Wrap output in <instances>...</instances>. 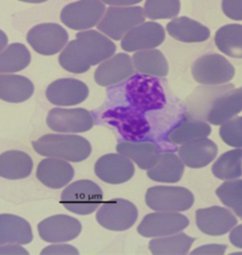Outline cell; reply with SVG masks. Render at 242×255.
<instances>
[{"label": "cell", "mask_w": 242, "mask_h": 255, "mask_svg": "<svg viewBox=\"0 0 242 255\" xmlns=\"http://www.w3.org/2000/svg\"><path fill=\"white\" fill-rule=\"evenodd\" d=\"M241 88L231 84L199 87L187 98L189 118L222 125L241 112Z\"/></svg>", "instance_id": "6da1fadb"}, {"label": "cell", "mask_w": 242, "mask_h": 255, "mask_svg": "<svg viewBox=\"0 0 242 255\" xmlns=\"http://www.w3.org/2000/svg\"><path fill=\"white\" fill-rule=\"evenodd\" d=\"M117 47L110 39L96 30L78 32L76 39L69 42L60 54L59 62L71 73H84L91 66L109 59Z\"/></svg>", "instance_id": "7a4b0ae2"}, {"label": "cell", "mask_w": 242, "mask_h": 255, "mask_svg": "<svg viewBox=\"0 0 242 255\" xmlns=\"http://www.w3.org/2000/svg\"><path fill=\"white\" fill-rule=\"evenodd\" d=\"M36 152L48 157H56L73 163L86 159L91 146L83 136L76 134H46L31 143Z\"/></svg>", "instance_id": "3957f363"}, {"label": "cell", "mask_w": 242, "mask_h": 255, "mask_svg": "<svg viewBox=\"0 0 242 255\" xmlns=\"http://www.w3.org/2000/svg\"><path fill=\"white\" fill-rule=\"evenodd\" d=\"M102 202L101 188L88 179H80L68 185L61 196V203L66 210L82 216L93 214Z\"/></svg>", "instance_id": "277c9868"}, {"label": "cell", "mask_w": 242, "mask_h": 255, "mask_svg": "<svg viewBox=\"0 0 242 255\" xmlns=\"http://www.w3.org/2000/svg\"><path fill=\"white\" fill-rule=\"evenodd\" d=\"M141 6H110L97 24V28L112 40H122L127 32L145 22Z\"/></svg>", "instance_id": "5b68a950"}, {"label": "cell", "mask_w": 242, "mask_h": 255, "mask_svg": "<svg viewBox=\"0 0 242 255\" xmlns=\"http://www.w3.org/2000/svg\"><path fill=\"white\" fill-rule=\"evenodd\" d=\"M191 74L195 82L205 86L224 85L234 78L235 69L225 56L206 54L194 62Z\"/></svg>", "instance_id": "8992f818"}, {"label": "cell", "mask_w": 242, "mask_h": 255, "mask_svg": "<svg viewBox=\"0 0 242 255\" xmlns=\"http://www.w3.org/2000/svg\"><path fill=\"white\" fill-rule=\"evenodd\" d=\"M147 205L157 212H185L194 203L193 194L183 187H153L146 194Z\"/></svg>", "instance_id": "52a82bcc"}, {"label": "cell", "mask_w": 242, "mask_h": 255, "mask_svg": "<svg viewBox=\"0 0 242 255\" xmlns=\"http://www.w3.org/2000/svg\"><path fill=\"white\" fill-rule=\"evenodd\" d=\"M101 204L96 218L102 227L113 231H124L131 228L136 222L138 211L132 202L116 198Z\"/></svg>", "instance_id": "ba28073f"}, {"label": "cell", "mask_w": 242, "mask_h": 255, "mask_svg": "<svg viewBox=\"0 0 242 255\" xmlns=\"http://www.w3.org/2000/svg\"><path fill=\"white\" fill-rule=\"evenodd\" d=\"M105 5L100 0H78L66 5L61 20L74 30H84L97 25L105 13Z\"/></svg>", "instance_id": "9c48e42d"}, {"label": "cell", "mask_w": 242, "mask_h": 255, "mask_svg": "<svg viewBox=\"0 0 242 255\" xmlns=\"http://www.w3.org/2000/svg\"><path fill=\"white\" fill-rule=\"evenodd\" d=\"M26 39L36 52L42 55H54L65 48L69 34L56 23H42L28 31Z\"/></svg>", "instance_id": "30bf717a"}, {"label": "cell", "mask_w": 242, "mask_h": 255, "mask_svg": "<svg viewBox=\"0 0 242 255\" xmlns=\"http://www.w3.org/2000/svg\"><path fill=\"white\" fill-rule=\"evenodd\" d=\"M47 125L56 132H85L95 125L93 114L84 109H53L47 116Z\"/></svg>", "instance_id": "8fae6325"}, {"label": "cell", "mask_w": 242, "mask_h": 255, "mask_svg": "<svg viewBox=\"0 0 242 255\" xmlns=\"http://www.w3.org/2000/svg\"><path fill=\"white\" fill-rule=\"evenodd\" d=\"M188 225V218L178 212H157L143 219L137 233L145 238H159L178 234Z\"/></svg>", "instance_id": "7c38bea8"}, {"label": "cell", "mask_w": 242, "mask_h": 255, "mask_svg": "<svg viewBox=\"0 0 242 255\" xmlns=\"http://www.w3.org/2000/svg\"><path fill=\"white\" fill-rule=\"evenodd\" d=\"M164 39V28L159 23L144 22L125 34L121 46L128 52L153 49L162 44Z\"/></svg>", "instance_id": "4fadbf2b"}, {"label": "cell", "mask_w": 242, "mask_h": 255, "mask_svg": "<svg viewBox=\"0 0 242 255\" xmlns=\"http://www.w3.org/2000/svg\"><path fill=\"white\" fill-rule=\"evenodd\" d=\"M81 223L67 215H56L43 220L38 225L40 238L48 243H65L81 233Z\"/></svg>", "instance_id": "5bb4252c"}, {"label": "cell", "mask_w": 242, "mask_h": 255, "mask_svg": "<svg viewBox=\"0 0 242 255\" xmlns=\"http://www.w3.org/2000/svg\"><path fill=\"white\" fill-rule=\"evenodd\" d=\"M87 96V86L75 78L57 79L46 90V97L57 107L77 106L86 100Z\"/></svg>", "instance_id": "9a60e30c"}, {"label": "cell", "mask_w": 242, "mask_h": 255, "mask_svg": "<svg viewBox=\"0 0 242 255\" xmlns=\"http://www.w3.org/2000/svg\"><path fill=\"white\" fill-rule=\"evenodd\" d=\"M195 221L203 234L220 237L235 227L238 220L228 208L211 206L198 210L195 213Z\"/></svg>", "instance_id": "2e32d148"}, {"label": "cell", "mask_w": 242, "mask_h": 255, "mask_svg": "<svg viewBox=\"0 0 242 255\" xmlns=\"http://www.w3.org/2000/svg\"><path fill=\"white\" fill-rule=\"evenodd\" d=\"M132 161L121 153H109L101 156L95 165L96 175L104 182L121 184L134 175Z\"/></svg>", "instance_id": "e0dca14e"}, {"label": "cell", "mask_w": 242, "mask_h": 255, "mask_svg": "<svg viewBox=\"0 0 242 255\" xmlns=\"http://www.w3.org/2000/svg\"><path fill=\"white\" fill-rule=\"evenodd\" d=\"M133 74L131 57L126 53H118L100 64L95 72V80L101 87H109L125 82Z\"/></svg>", "instance_id": "ac0fdd59"}, {"label": "cell", "mask_w": 242, "mask_h": 255, "mask_svg": "<svg viewBox=\"0 0 242 255\" xmlns=\"http://www.w3.org/2000/svg\"><path fill=\"white\" fill-rule=\"evenodd\" d=\"M217 145L207 137L183 143L179 148V157L184 165L191 169H201L208 166L216 157Z\"/></svg>", "instance_id": "d6986e66"}, {"label": "cell", "mask_w": 242, "mask_h": 255, "mask_svg": "<svg viewBox=\"0 0 242 255\" xmlns=\"http://www.w3.org/2000/svg\"><path fill=\"white\" fill-rule=\"evenodd\" d=\"M73 177V167L61 158H45L39 164L37 169V178L50 189H62Z\"/></svg>", "instance_id": "ffe728a7"}, {"label": "cell", "mask_w": 242, "mask_h": 255, "mask_svg": "<svg viewBox=\"0 0 242 255\" xmlns=\"http://www.w3.org/2000/svg\"><path fill=\"white\" fill-rule=\"evenodd\" d=\"M32 239L30 224L25 219L9 214L0 215V245H27Z\"/></svg>", "instance_id": "44dd1931"}, {"label": "cell", "mask_w": 242, "mask_h": 255, "mask_svg": "<svg viewBox=\"0 0 242 255\" xmlns=\"http://www.w3.org/2000/svg\"><path fill=\"white\" fill-rule=\"evenodd\" d=\"M166 30L171 38L184 43H201L210 37L209 28L188 17H180L170 21L166 25Z\"/></svg>", "instance_id": "7402d4cb"}, {"label": "cell", "mask_w": 242, "mask_h": 255, "mask_svg": "<svg viewBox=\"0 0 242 255\" xmlns=\"http://www.w3.org/2000/svg\"><path fill=\"white\" fill-rule=\"evenodd\" d=\"M117 151L132 159L142 170L152 168L160 156V149L153 142H121Z\"/></svg>", "instance_id": "603a6c76"}, {"label": "cell", "mask_w": 242, "mask_h": 255, "mask_svg": "<svg viewBox=\"0 0 242 255\" xmlns=\"http://www.w3.org/2000/svg\"><path fill=\"white\" fill-rule=\"evenodd\" d=\"M33 163L31 157L19 150H9L0 154V177L10 180L26 178L30 175Z\"/></svg>", "instance_id": "cb8c5ba5"}, {"label": "cell", "mask_w": 242, "mask_h": 255, "mask_svg": "<svg viewBox=\"0 0 242 255\" xmlns=\"http://www.w3.org/2000/svg\"><path fill=\"white\" fill-rule=\"evenodd\" d=\"M33 84L28 78L14 74H0L1 100L11 103L24 102L33 95Z\"/></svg>", "instance_id": "d4e9b609"}, {"label": "cell", "mask_w": 242, "mask_h": 255, "mask_svg": "<svg viewBox=\"0 0 242 255\" xmlns=\"http://www.w3.org/2000/svg\"><path fill=\"white\" fill-rule=\"evenodd\" d=\"M183 161L174 153H160L157 163L148 169V177L158 182L174 183L181 180L184 173Z\"/></svg>", "instance_id": "484cf974"}, {"label": "cell", "mask_w": 242, "mask_h": 255, "mask_svg": "<svg viewBox=\"0 0 242 255\" xmlns=\"http://www.w3.org/2000/svg\"><path fill=\"white\" fill-rule=\"evenodd\" d=\"M135 70L146 76L164 77L168 73V64L164 54L156 49L136 51L132 56Z\"/></svg>", "instance_id": "4316f807"}, {"label": "cell", "mask_w": 242, "mask_h": 255, "mask_svg": "<svg viewBox=\"0 0 242 255\" xmlns=\"http://www.w3.org/2000/svg\"><path fill=\"white\" fill-rule=\"evenodd\" d=\"M193 242L194 238L178 233L153 239L149 243V250L154 255H185Z\"/></svg>", "instance_id": "83f0119b"}, {"label": "cell", "mask_w": 242, "mask_h": 255, "mask_svg": "<svg viewBox=\"0 0 242 255\" xmlns=\"http://www.w3.org/2000/svg\"><path fill=\"white\" fill-rule=\"evenodd\" d=\"M31 55L25 45L10 44L0 51V74L15 73L28 67Z\"/></svg>", "instance_id": "f1b7e54d"}, {"label": "cell", "mask_w": 242, "mask_h": 255, "mask_svg": "<svg viewBox=\"0 0 242 255\" xmlns=\"http://www.w3.org/2000/svg\"><path fill=\"white\" fill-rule=\"evenodd\" d=\"M216 47L223 53L241 59L242 57V26L241 24H228L221 27L215 34Z\"/></svg>", "instance_id": "f546056e"}, {"label": "cell", "mask_w": 242, "mask_h": 255, "mask_svg": "<svg viewBox=\"0 0 242 255\" xmlns=\"http://www.w3.org/2000/svg\"><path fill=\"white\" fill-rule=\"evenodd\" d=\"M212 132L211 126L201 120H188L175 127L168 133V141L174 144H183L195 138L207 137Z\"/></svg>", "instance_id": "4dcf8cb0"}, {"label": "cell", "mask_w": 242, "mask_h": 255, "mask_svg": "<svg viewBox=\"0 0 242 255\" xmlns=\"http://www.w3.org/2000/svg\"><path fill=\"white\" fill-rule=\"evenodd\" d=\"M241 155L242 151L240 148L222 154L212 166L213 175L222 180L240 178L242 175Z\"/></svg>", "instance_id": "1f68e13d"}, {"label": "cell", "mask_w": 242, "mask_h": 255, "mask_svg": "<svg viewBox=\"0 0 242 255\" xmlns=\"http://www.w3.org/2000/svg\"><path fill=\"white\" fill-rule=\"evenodd\" d=\"M220 200L229 208H232L237 217H242V180L230 179L216 190Z\"/></svg>", "instance_id": "d6a6232c"}, {"label": "cell", "mask_w": 242, "mask_h": 255, "mask_svg": "<svg viewBox=\"0 0 242 255\" xmlns=\"http://www.w3.org/2000/svg\"><path fill=\"white\" fill-rule=\"evenodd\" d=\"M180 10V0H146L144 13L146 18L159 20L175 18Z\"/></svg>", "instance_id": "836d02e7"}, {"label": "cell", "mask_w": 242, "mask_h": 255, "mask_svg": "<svg viewBox=\"0 0 242 255\" xmlns=\"http://www.w3.org/2000/svg\"><path fill=\"white\" fill-rule=\"evenodd\" d=\"M222 140L229 146L241 148L242 146V118H232L222 124L220 129Z\"/></svg>", "instance_id": "e575fe53"}, {"label": "cell", "mask_w": 242, "mask_h": 255, "mask_svg": "<svg viewBox=\"0 0 242 255\" xmlns=\"http://www.w3.org/2000/svg\"><path fill=\"white\" fill-rule=\"evenodd\" d=\"M223 10L226 16L233 20L242 19L241 0H223Z\"/></svg>", "instance_id": "d590c367"}, {"label": "cell", "mask_w": 242, "mask_h": 255, "mask_svg": "<svg viewBox=\"0 0 242 255\" xmlns=\"http://www.w3.org/2000/svg\"><path fill=\"white\" fill-rule=\"evenodd\" d=\"M41 254H79L78 250L71 245H52L44 248Z\"/></svg>", "instance_id": "8d00e7d4"}, {"label": "cell", "mask_w": 242, "mask_h": 255, "mask_svg": "<svg viewBox=\"0 0 242 255\" xmlns=\"http://www.w3.org/2000/svg\"><path fill=\"white\" fill-rule=\"evenodd\" d=\"M227 245H206V246H201L198 247L197 249H194L191 254L192 255H197V254H216V255H223L226 253L227 250Z\"/></svg>", "instance_id": "74e56055"}, {"label": "cell", "mask_w": 242, "mask_h": 255, "mask_svg": "<svg viewBox=\"0 0 242 255\" xmlns=\"http://www.w3.org/2000/svg\"><path fill=\"white\" fill-rule=\"evenodd\" d=\"M0 254H23L27 255L28 252L20 246V244H4L0 245Z\"/></svg>", "instance_id": "f35d334b"}, {"label": "cell", "mask_w": 242, "mask_h": 255, "mask_svg": "<svg viewBox=\"0 0 242 255\" xmlns=\"http://www.w3.org/2000/svg\"><path fill=\"white\" fill-rule=\"evenodd\" d=\"M230 241H231V243L235 247L239 249L242 248V226L241 225L236 226L232 230L231 235H230Z\"/></svg>", "instance_id": "ab89813d"}, {"label": "cell", "mask_w": 242, "mask_h": 255, "mask_svg": "<svg viewBox=\"0 0 242 255\" xmlns=\"http://www.w3.org/2000/svg\"><path fill=\"white\" fill-rule=\"evenodd\" d=\"M100 1L111 6H130L142 2L143 0H100Z\"/></svg>", "instance_id": "60d3db41"}, {"label": "cell", "mask_w": 242, "mask_h": 255, "mask_svg": "<svg viewBox=\"0 0 242 255\" xmlns=\"http://www.w3.org/2000/svg\"><path fill=\"white\" fill-rule=\"evenodd\" d=\"M7 43H8V40H7L6 34L0 29V51H2L6 47Z\"/></svg>", "instance_id": "b9f144b4"}, {"label": "cell", "mask_w": 242, "mask_h": 255, "mask_svg": "<svg viewBox=\"0 0 242 255\" xmlns=\"http://www.w3.org/2000/svg\"><path fill=\"white\" fill-rule=\"evenodd\" d=\"M19 1L27 2V3H42V2L48 1V0H19Z\"/></svg>", "instance_id": "7bdbcfd3"}]
</instances>
